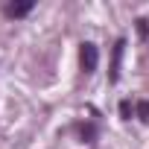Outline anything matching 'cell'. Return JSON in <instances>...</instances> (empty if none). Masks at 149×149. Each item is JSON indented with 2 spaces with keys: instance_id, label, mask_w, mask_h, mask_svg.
Listing matches in <instances>:
<instances>
[{
  "instance_id": "1",
  "label": "cell",
  "mask_w": 149,
  "mask_h": 149,
  "mask_svg": "<svg viewBox=\"0 0 149 149\" xmlns=\"http://www.w3.org/2000/svg\"><path fill=\"white\" fill-rule=\"evenodd\" d=\"M79 58H82V70H85V73H94V70H97V64H100V50H97V44L85 41V44H82Z\"/></svg>"
},
{
  "instance_id": "2",
  "label": "cell",
  "mask_w": 149,
  "mask_h": 149,
  "mask_svg": "<svg viewBox=\"0 0 149 149\" xmlns=\"http://www.w3.org/2000/svg\"><path fill=\"white\" fill-rule=\"evenodd\" d=\"M123 47H126V41L120 38V41L114 44V50H111V73H108V82H117V79H120V58H123Z\"/></svg>"
},
{
  "instance_id": "3",
  "label": "cell",
  "mask_w": 149,
  "mask_h": 149,
  "mask_svg": "<svg viewBox=\"0 0 149 149\" xmlns=\"http://www.w3.org/2000/svg\"><path fill=\"white\" fill-rule=\"evenodd\" d=\"M32 0H21V3H6L3 6V12H6V18H24V15H29L32 12Z\"/></svg>"
},
{
  "instance_id": "4",
  "label": "cell",
  "mask_w": 149,
  "mask_h": 149,
  "mask_svg": "<svg viewBox=\"0 0 149 149\" xmlns=\"http://www.w3.org/2000/svg\"><path fill=\"white\" fill-rule=\"evenodd\" d=\"M94 137H97V126H94V123H88V126H82V140H88V143H91Z\"/></svg>"
},
{
  "instance_id": "5",
  "label": "cell",
  "mask_w": 149,
  "mask_h": 149,
  "mask_svg": "<svg viewBox=\"0 0 149 149\" xmlns=\"http://www.w3.org/2000/svg\"><path fill=\"white\" fill-rule=\"evenodd\" d=\"M134 111H137L140 120H149V102H146V100H140V102L134 105Z\"/></svg>"
},
{
  "instance_id": "6",
  "label": "cell",
  "mask_w": 149,
  "mask_h": 149,
  "mask_svg": "<svg viewBox=\"0 0 149 149\" xmlns=\"http://www.w3.org/2000/svg\"><path fill=\"white\" fill-rule=\"evenodd\" d=\"M132 111H134V108H132V102H129V100H123V102H120V114L129 120V117H132Z\"/></svg>"
},
{
  "instance_id": "7",
  "label": "cell",
  "mask_w": 149,
  "mask_h": 149,
  "mask_svg": "<svg viewBox=\"0 0 149 149\" xmlns=\"http://www.w3.org/2000/svg\"><path fill=\"white\" fill-rule=\"evenodd\" d=\"M137 32H140V35H146V32H149V26H146V21H143V18L137 21Z\"/></svg>"
}]
</instances>
